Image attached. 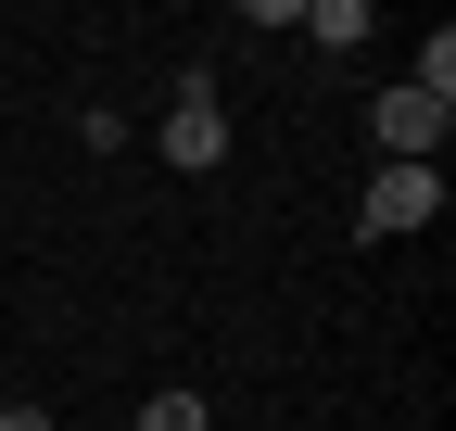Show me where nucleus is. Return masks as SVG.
Masks as SVG:
<instances>
[{"mask_svg": "<svg viewBox=\"0 0 456 431\" xmlns=\"http://www.w3.org/2000/svg\"><path fill=\"white\" fill-rule=\"evenodd\" d=\"M0 431H51V406H0Z\"/></svg>", "mask_w": 456, "mask_h": 431, "instance_id": "7", "label": "nucleus"}, {"mask_svg": "<svg viewBox=\"0 0 456 431\" xmlns=\"http://www.w3.org/2000/svg\"><path fill=\"white\" fill-rule=\"evenodd\" d=\"M305 38H317V51H355V38H368V0H305Z\"/></svg>", "mask_w": 456, "mask_h": 431, "instance_id": "4", "label": "nucleus"}, {"mask_svg": "<svg viewBox=\"0 0 456 431\" xmlns=\"http://www.w3.org/2000/svg\"><path fill=\"white\" fill-rule=\"evenodd\" d=\"M152 152H165V166H191V178L228 166V115H216V89H203V77H178V102H165V140H152Z\"/></svg>", "mask_w": 456, "mask_h": 431, "instance_id": "2", "label": "nucleus"}, {"mask_svg": "<svg viewBox=\"0 0 456 431\" xmlns=\"http://www.w3.org/2000/svg\"><path fill=\"white\" fill-rule=\"evenodd\" d=\"M355 216H368V241H406V229H431V216H444V166H380Z\"/></svg>", "mask_w": 456, "mask_h": 431, "instance_id": "1", "label": "nucleus"}, {"mask_svg": "<svg viewBox=\"0 0 456 431\" xmlns=\"http://www.w3.org/2000/svg\"><path fill=\"white\" fill-rule=\"evenodd\" d=\"M0 406H13V394H0Z\"/></svg>", "mask_w": 456, "mask_h": 431, "instance_id": "8", "label": "nucleus"}, {"mask_svg": "<svg viewBox=\"0 0 456 431\" xmlns=\"http://www.w3.org/2000/svg\"><path fill=\"white\" fill-rule=\"evenodd\" d=\"M140 431H216V419H203V394H152V406H140Z\"/></svg>", "mask_w": 456, "mask_h": 431, "instance_id": "6", "label": "nucleus"}, {"mask_svg": "<svg viewBox=\"0 0 456 431\" xmlns=\"http://www.w3.org/2000/svg\"><path fill=\"white\" fill-rule=\"evenodd\" d=\"M444 115H456V102H431V89H380V166H431V140H444Z\"/></svg>", "mask_w": 456, "mask_h": 431, "instance_id": "3", "label": "nucleus"}, {"mask_svg": "<svg viewBox=\"0 0 456 431\" xmlns=\"http://www.w3.org/2000/svg\"><path fill=\"white\" fill-rule=\"evenodd\" d=\"M406 89H431V102H456V38H444V26L419 38V77H406Z\"/></svg>", "mask_w": 456, "mask_h": 431, "instance_id": "5", "label": "nucleus"}]
</instances>
